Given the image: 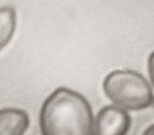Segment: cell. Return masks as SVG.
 Masks as SVG:
<instances>
[{
  "label": "cell",
  "mask_w": 154,
  "mask_h": 135,
  "mask_svg": "<svg viewBox=\"0 0 154 135\" xmlns=\"http://www.w3.org/2000/svg\"><path fill=\"white\" fill-rule=\"evenodd\" d=\"M40 128L42 135H94L91 107L82 94L60 87L42 104Z\"/></svg>",
  "instance_id": "obj_1"
},
{
  "label": "cell",
  "mask_w": 154,
  "mask_h": 135,
  "mask_svg": "<svg viewBox=\"0 0 154 135\" xmlns=\"http://www.w3.org/2000/svg\"><path fill=\"white\" fill-rule=\"evenodd\" d=\"M106 96L114 106L125 111H138L152 105L153 90L148 81L132 70H114L102 84Z\"/></svg>",
  "instance_id": "obj_2"
},
{
  "label": "cell",
  "mask_w": 154,
  "mask_h": 135,
  "mask_svg": "<svg viewBox=\"0 0 154 135\" xmlns=\"http://www.w3.org/2000/svg\"><path fill=\"white\" fill-rule=\"evenodd\" d=\"M131 124L128 111L114 105L102 107L94 118V135H126Z\"/></svg>",
  "instance_id": "obj_3"
},
{
  "label": "cell",
  "mask_w": 154,
  "mask_h": 135,
  "mask_svg": "<svg viewBox=\"0 0 154 135\" xmlns=\"http://www.w3.org/2000/svg\"><path fill=\"white\" fill-rule=\"evenodd\" d=\"M29 127L25 111L13 107L0 108V135H23Z\"/></svg>",
  "instance_id": "obj_4"
},
{
  "label": "cell",
  "mask_w": 154,
  "mask_h": 135,
  "mask_svg": "<svg viewBox=\"0 0 154 135\" xmlns=\"http://www.w3.org/2000/svg\"><path fill=\"white\" fill-rule=\"evenodd\" d=\"M16 30V11L11 6L0 7V51L11 41Z\"/></svg>",
  "instance_id": "obj_5"
},
{
  "label": "cell",
  "mask_w": 154,
  "mask_h": 135,
  "mask_svg": "<svg viewBox=\"0 0 154 135\" xmlns=\"http://www.w3.org/2000/svg\"><path fill=\"white\" fill-rule=\"evenodd\" d=\"M148 75H149V80L154 87V52L148 58Z\"/></svg>",
  "instance_id": "obj_6"
},
{
  "label": "cell",
  "mask_w": 154,
  "mask_h": 135,
  "mask_svg": "<svg viewBox=\"0 0 154 135\" xmlns=\"http://www.w3.org/2000/svg\"><path fill=\"white\" fill-rule=\"evenodd\" d=\"M142 135H154V124L149 125V127L143 131V134H142Z\"/></svg>",
  "instance_id": "obj_7"
},
{
  "label": "cell",
  "mask_w": 154,
  "mask_h": 135,
  "mask_svg": "<svg viewBox=\"0 0 154 135\" xmlns=\"http://www.w3.org/2000/svg\"><path fill=\"white\" fill-rule=\"evenodd\" d=\"M152 105H153V107H154V100H153V102H152Z\"/></svg>",
  "instance_id": "obj_8"
}]
</instances>
